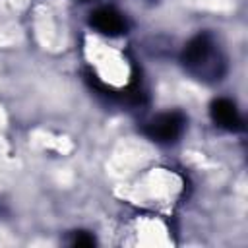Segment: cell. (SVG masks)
<instances>
[{
  "instance_id": "277c9868",
  "label": "cell",
  "mask_w": 248,
  "mask_h": 248,
  "mask_svg": "<svg viewBox=\"0 0 248 248\" xmlns=\"http://www.w3.org/2000/svg\"><path fill=\"white\" fill-rule=\"evenodd\" d=\"M209 110H211V118H213V122L217 126H221L225 130H231V132L242 128V118H240V114H238V110H236L232 101L223 99V97L215 99L211 103Z\"/></svg>"
},
{
  "instance_id": "6da1fadb",
  "label": "cell",
  "mask_w": 248,
  "mask_h": 248,
  "mask_svg": "<svg viewBox=\"0 0 248 248\" xmlns=\"http://www.w3.org/2000/svg\"><path fill=\"white\" fill-rule=\"evenodd\" d=\"M182 64L186 70H190L196 76H213L219 78L221 70L219 66H223V62H213L215 60V45L211 41L209 35H196L194 39H190L182 50Z\"/></svg>"
},
{
  "instance_id": "5b68a950",
  "label": "cell",
  "mask_w": 248,
  "mask_h": 248,
  "mask_svg": "<svg viewBox=\"0 0 248 248\" xmlns=\"http://www.w3.org/2000/svg\"><path fill=\"white\" fill-rule=\"evenodd\" d=\"M72 244H74V246H93V244H95V238H93L91 234H87V232L79 231V232H76V234H74Z\"/></svg>"
},
{
  "instance_id": "7a4b0ae2",
  "label": "cell",
  "mask_w": 248,
  "mask_h": 248,
  "mask_svg": "<svg viewBox=\"0 0 248 248\" xmlns=\"http://www.w3.org/2000/svg\"><path fill=\"white\" fill-rule=\"evenodd\" d=\"M184 124H186L184 114L178 110H170V112L157 114L153 120H149L145 124L143 132L149 140H153L157 143H172L180 138Z\"/></svg>"
},
{
  "instance_id": "3957f363",
  "label": "cell",
  "mask_w": 248,
  "mask_h": 248,
  "mask_svg": "<svg viewBox=\"0 0 248 248\" xmlns=\"http://www.w3.org/2000/svg\"><path fill=\"white\" fill-rule=\"evenodd\" d=\"M89 23H91L99 33L110 35V37L122 35V33H126V29H128L126 17H124L118 10H114V8H99V10L91 12Z\"/></svg>"
}]
</instances>
